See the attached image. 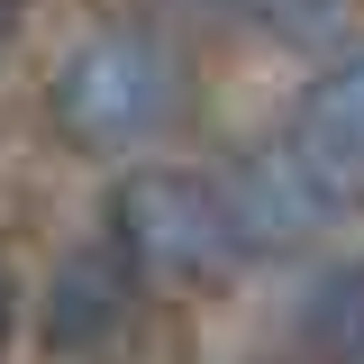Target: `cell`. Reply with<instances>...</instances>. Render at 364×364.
<instances>
[{
    "instance_id": "obj_2",
    "label": "cell",
    "mask_w": 364,
    "mask_h": 364,
    "mask_svg": "<svg viewBox=\"0 0 364 364\" xmlns=\"http://www.w3.org/2000/svg\"><path fill=\"white\" fill-rule=\"evenodd\" d=\"M164 109H173V73L146 37H91L55 73V119L73 146H136L146 128H164Z\"/></svg>"
},
{
    "instance_id": "obj_4",
    "label": "cell",
    "mask_w": 364,
    "mask_h": 364,
    "mask_svg": "<svg viewBox=\"0 0 364 364\" xmlns=\"http://www.w3.org/2000/svg\"><path fill=\"white\" fill-rule=\"evenodd\" d=\"M228 219H237V246H301L328 210L310 200V182L291 173V155L282 146H264L255 164H237V182H228Z\"/></svg>"
},
{
    "instance_id": "obj_7",
    "label": "cell",
    "mask_w": 364,
    "mask_h": 364,
    "mask_svg": "<svg viewBox=\"0 0 364 364\" xmlns=\"http://www.w3.org/2000/svg\"><path fill=\"white\" fill-rule=\"evenodd\" d=\"M18 9H28V0H0V37H9V28H18Z\"/></svg>"
},
{
    "instance_id": "obj_3",
    "label": "cell",
    "mask_w": 364,
    "mask_h": 364,
    "mask_svg": "<svg viewBox=\"0 0 364 364\" xmlns=\"http://www.w3.org/2000/svg\"><path fill=\"white\" fill-rule=\"evenodd\" d=\"M282 155H291V173L310 182V200L328 219L364 210V64H337V73L310 82V100L291 109Z\"/></svg>"
},
{
    "instance_id": "obj_8",
    "label": "cell",
    "mask_w": 364,
    "mask_h": 364,
    "mask_svg": "<svg viewBox=\"0 0 364 364\" xmlns=\"http://www.w3.org/2000/svg\"><path fill=\"white\" fill-rule=\"evenodd\" d=\"M0 337H9V291H0Z\"/></svg>"
},
{
    "instance_id": "obj_5",
    "label": "cell",
    "mask_w": 364,
    "mask_h": 364,
    "mask_svg": "<svg viewBox=\"0 0 364 364\" xmlns=\"http://www.w3.org/2000/svg\"><path fill=\"white\" fill-rule=\"evenodd\" d=\"M128 310V255L109 246V255H73V264L55 273V291H46V346L55 355H82L100 346L109 328Z\"/></svg>"
},
{
    "instance_id": "obj_1",
    "label": "cell",
    "mask_w": 364,
    "mask_h": 364,
    "mask_svg": "<svg viewBox=\"0 0 364 364\" xmlns=\"http://www.w3.org/2000/svg\"><path fill=\"white\" fill-rule=\"evenodd\" d=\"M109 246L128 273L155 282H210L237 255V219H228V182L210 173H128L109 200Z\"/></svg>"
},
{
    "instance_id": "obj_6",
    "label": "cell",
    "mask_w": 364,
    "mask_h": 364,
    "mask_svg": "<svg viewBox=\"0 0 364 364\" xmlns=\"http://www.w3.org/2000/svg\"><path fill=\"white\" fill-rule=\"evenodd\" d=\"M301 337H310L328 364H364V255L355 264H328L301 301Z\"/></svg>"
}]
</instances>
